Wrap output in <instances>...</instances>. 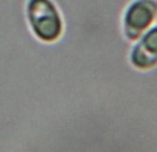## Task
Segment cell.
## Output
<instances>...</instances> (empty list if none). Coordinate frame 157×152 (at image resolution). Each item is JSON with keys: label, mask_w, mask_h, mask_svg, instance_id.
I'll use <instances>...</instances> for the list:
<instances>
[{"label": "cell", "mask_w": 157, "mask_h": 152, "mask_svg": "<svg viewBox=\"0 0 157 152\" xmlns=\"http://www.w3.org/2000/svg\"><path fill=\"white\" fill-rule=\"evenodd\" d=\"M26 16L33 34L43 43H54L62 36L64 23L52 0H29Z\"/></svg>", "instance_id": "6da1fadb"}, {"label": "cell", "mask_w": 157, "mask_h": 152, "mask_svg": "<svg viewBox=\"0 0 157 152\" xmlns=\"http://www.w3.org/2000/svg\"><path fill=\"white\" fill-rule=\"evenodd\" d=\"M157 19V0H133L123 14V34L136 41Z\"/></svg>", "instance_id": "7a4b0ae2"}, {"label": "cell", "mask_w": 157, "mask_h": 152, "mask_svg": "<svg viewBox=\"0 0 157 152\" xmlns=\"http://www.w3.org/2000/svg\"><path fill=\"white\" fill-rule=\"evenodd\" d=\"M130 63L137 70H150L157 66V26L143 33L130 51Z\"/></svg>", "instance_id": "3957f363"}]
</instances>
